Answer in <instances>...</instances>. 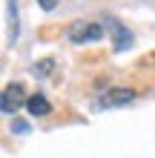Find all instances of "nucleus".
<instances>
[{"mask_svg": "<svg viewBox=\"0 0 155 158\" xmlns=\"http://www.w3.org/2000/svg\"><path fill=\"white\" fill-rule=\"evenodd\" d=\"M66 38L72 43H92V40H101L104 38V26L101 23H92V20H75L66 29Z\"/></svg>", "mask_w": 155, "mask_h": 158, "instance_id": "nucleus-1", "label": "nucleus"}, {"mask_svg": "<svg viewBox=\"0 0 155 158\" xmlns=\"http://www.w3.org/2000/svg\"><path fill=\"white\" fill-rule=\"evenodd\" d=\"M26 92H23V83H6L3 86V95H0V106L3 112H17L20 106H26Z\"/></svg>", "mask_w": 155, "mask_h": 158, "instance_id": "nucleus-2", "label": "nucleus"}, {"mask_svg": "<svg viewBox=\"0 0 155 158\" xmlns=\"http://www.w3.org/2000/svg\"><path fill=\"white\" fill-rule=\"evenodd\" d=\"M9 3V20H12V40L17 38V6H14V0H6Z\"/></svg>", "mask_w": 155, "mask_h": 158, "instance_id": "nucleus-6", "label": "nucleus"}, {"mask_svg": "<svg viewBox=\"0 0 155 158\" xmlns=\"http://www.w3.org/2000/svg\"><path fill=\"white\" fill-rule=\"evenodd\" d=\"M26 109H29V115H35V118H40V115H49V101H46V95H32L29 101H26Z\"/></svg>", "mask_w": 155, "mask_h": 158, "instance_id": "nucleus-5", "label": "nucleus"}, {"mask_svg": "<svg viewBox=\"0 0 155 158\" xmlns=\"http://www.w3.org/2000/svg\"><path fill=\"white\" fill-rule=\"evenodd\" d=\"M106 32L112 35V46H115V52H124V49H129L132 46V32L126 29V26L118 20V17H109L106 15Z\"/></svg>", "mask_w": 155, "mask_h": 158, "instance_id": "nucleus-3", "label": "nucleus"}, {"mask_svg": "<svg viewBox=\"0 0 155 158\" xmlns=\"http://www.w3.org/2000/svg\"><path fill=\"white\" fill-rule=\"evenodd\" d=\"M14 132H26V124H23V121H14Z\"/></svg>", "mask_w": 155, "mask_h": 158, "instance_id": "nucleus-9", "label": "nucleus"}, {"mask_svg": "<svg viewBox=\"0 0 155 158\" xmlns=\"http://www.w3.org/2000/svg\"><path fill=\"white\" fill-rule=\"evenodd\" d=\"M129 101H135V92L132 89L112 86V89H106L104 95H101V106H124V104H129Z\"/></svg>", "mask_w": 155, "mask_h": 158, "instance_id": "nucleus-4", "label": "nucleus"}, {"mask_svg": "<svg viewBox=\"0 0 155 158\" xmlns=\"http://www.w3.org/2000/svg\"><path fill=\"white\" fill-rule=\"evenodd\" d=\"M49 69H52V60H46V63H43V66H35L32 72H35V75H46Z\"/></svg>", "mask_w": 155, "mask_h": 158, "instance_id": "nucleus-7", "label": "nucleus"}, {"mask_svg": "<svg viewBox=\"0 0 155 158\" xmlns=\"http://www.w3.org/2000/svg\"><path fill=\"white\" fill-rule=\"evenodd\" d=\"M38 6H40V9H46V12H52V9L58 6V0H38Z\"/></svg>", "mask_w": 155, "mask_h": 158, "instance_id": "nucleus-8", "label": "nucleus"}]
</instances>
